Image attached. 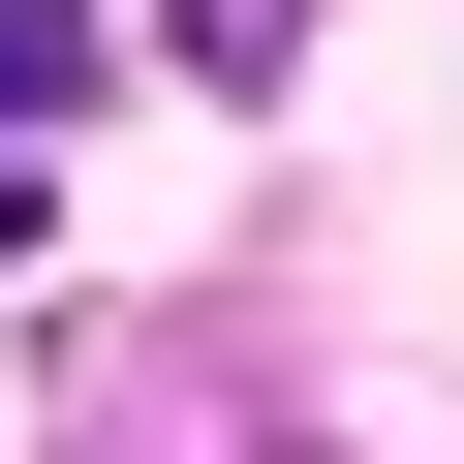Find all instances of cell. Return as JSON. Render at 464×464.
I'll list each match as a JSON object with an SVG mask.
<instances>
[{
	"label": "cell",
	"mask_w": 464,
	"mask_h": 464,
	"mask_svg": "<svg viewBox=\"0 0 464 464\" xmlns=\"http://www.w3.org/2000/svg\"><path fill=\"white\" fill-rule=\"evenodd\" d=\"M0 248H32V155H0Z\"/></svg>",
	"instance_id": "obj_3"
},
{
	"label": "cell",
	"mask_w": 464,
	"mask_h": 464,
	"mask_svg": "<svg viewBox=\"0 0 464 464\" xmlns=\"http://www.w3.org/2000/svg\"><path fill=\"white\" fill-rule=\"evenodd\" d=\"M93 63H124L93 0H0V155H63V124H93Z\"/></svg>",
	"instance_id": "obj_1"
},
{
	"label": "cell",
	"mask_w": 464,
	"mask_h": 464,
	"mask_svg": "<svg viewBox=\"0 0 464 464\" xmlns=\"http://www.w3.org/2000/svg\"><path fill=\"white\" fill-rule=\"evenodd\" d=\"M186 63H217V93H279V63H310V0H186Z\"/></svg>",
	"instance_id": "obj_2"
}]
</instances>
